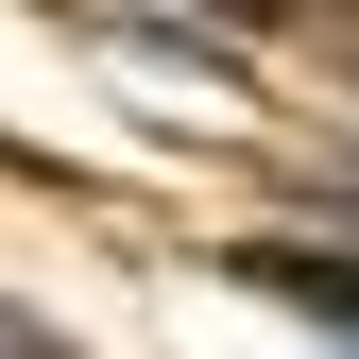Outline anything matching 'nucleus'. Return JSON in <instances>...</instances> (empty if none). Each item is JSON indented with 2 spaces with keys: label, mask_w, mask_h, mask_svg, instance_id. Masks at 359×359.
Segmentation results:
<instances>
[{
  "label": "nucleus",
  "mask_w": 359,
  "mask_h": 359,
  "mask_svg": "<svg viewBox=\"0 0 359 359\" xmlns=\"http://www.w3.org/2000/svg\"><path fill=\"white\" fill-rule=\"evenodd\" d=\"M240 291H274V308H308L342 359H359V257H308V240H240Z\"/></svg>",
  "instance_id": "obj_1"
}]
</instances>
